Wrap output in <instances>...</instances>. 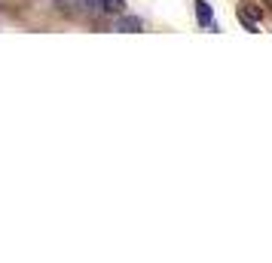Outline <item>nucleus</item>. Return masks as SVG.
Returning a JSON list of instances; mask_svg holds the SVG:
<instances>
[{
  "label": "nucleus",
  "instance_id": "obj_1",
  "mask_svg": "<svg viewBox=\"0 0 272 263\" xmlns=\"http://www.w3.org/2000/svg\"><path fill=\"white\" fill-rule=\"evenodd\" d=\"M116 31H123V34H141L144 31V22L138 16H116Z\"/></svg>",
  "mask_w": 272,
  "mask_h": 263
},
{
  "label": "nucleus",
  "instance_id": "obj_2",
  "mask_svg": "<svg viewBox=\"0 0 272 263\" xmlns=\"http://www.w3.org/2000/svg\"><path fill=\"white\" fill-rule=\"evenodd\" d=\"M95 7L104 16H123L126 13V0H95Z\"/></svg>",
  "mask_w": 272,
  "mask_h": 263
},
{
  "label": "nucleus",
  "instance_id": "obj_3",
  "mask_svg": "<svg viewBox=\"0 0 272 263\" xmlns=\"http://www.w3.org/2000/svg\"><path fill=\"white\" fill-rule=\"evenodd\" d=\"M196 16H199V25H211V7L205 4V0H196Z\"/></svg>",
  "mask_w": 272,
  "mask_h": 263
},
{
  "label": "nucleus",
  "instance_id": "obj_4",
  "mask_svg": "<svg viewBox=\"0 0 272 263\" xmlns=\"http://www.w3.org/2000/svg\"><path fill=\"white\" fill-rule=\"evenodd\" d=\"M239 13H242V16H248V19H254V22H257V19H260V16H263V13H260V10H257V7H254V4H245V7H242V10H239Z\"/></svg>",
  "mask_w": 272,
  "mask_h": 263
}]
</instances>
